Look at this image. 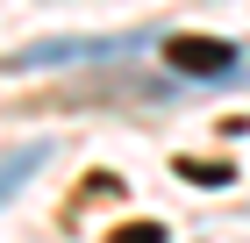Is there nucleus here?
I'll use <instances>...</instances> for the list:
<instances>
[{
    "instance_id": "nucleus-1",
    "label": "nucleus",
    "mask_w": 250,
    "mask_h": 243,
    "mask_svg": "<svg viewBox=\"0 0 250 243\" xmlns=\"http://www.w3.org/2000/svg\"><path fill=\"white\" fill-rule=\"evenodd\" d=\"M143 43H150L143 29H129V36H50V43L15 50V72H43V65H93V57H136Z\"/></svg>"
},
{
    "instance_id": "nucleus-3",
    "label": "nucleus",
    "mask_w": 250,
    "mask_h": 243,
    "mask_svg": "<svg viewBox=\"0 0 250 243\" xmlns=\"http://www.w3.org/2000/svg\"><path fill=\"white\" fill-rule=\"evenodd\" d=\"M43 165H50V143H15V150H0V207L15 200Z\"/></svg>"
},
{
    "instance_id": "nucleus-2",
    "label": "nucleus",
    "mask_w": 250,
    "mask_h": 243,
    "mask_svg": "<svg viewBox=\"0 0 250 243\" xmlns=\"http://www.w3.org/2000/svg\"><path fill=\"white\" fill-rule=\"evenodd\" d=\"M165 65H172L179 79H229L236 65H243V50H236L229 36H172L165 43Z\"/></svg>"
},
{
    "instance_id": "nucleus-4",
    "label": "nucleus",
    "mask_w": 250,
    "mask_h": 243,
    "mask_svg": "<svg viewBox=\"0 0 250 243\" xmlns=\"http://www.w3.org/2000/svg\"><path fill=\"white\" fill-rule=\"evenodd\" d=\"M179 179H193V186H229L236 172H229V165H193V157H186V165H179Z\"/></svg>"
},
{
    "instance_id": "nucleus-5",
    "label": "nucleus",
    "mask_w": 250,
    "mask_h": 243,
    "mask_svg": "<svg viewBox=\"0 0 250 243\" xmlns=\"http://www.w3.org/2000/svg\"><path fill=\"white\" fill-rule=\"evenodd\" d=\"M115 243H165V229L157 222H129V229H115Z\"/></svg>"
}]
</instances>
